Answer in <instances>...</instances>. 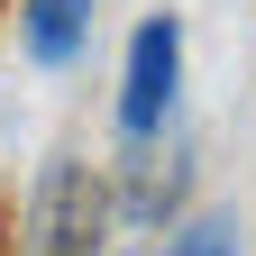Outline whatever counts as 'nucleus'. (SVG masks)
I'll return each instance as SVG.
<instances>
[{
    "instance_id": "nucleus-4",
    "label": "nucleus",
    "mask_w": 256,
    "mask_h": 256,
    "mask_svg": "<svg viewBox=\"0 0 256 256\" xmlns=\"http://www.w3.org/2000/svg\"><path fill=\"white\" fill-rule=\"evenodd\" d=\"M165 256H247V247H238V229H229V220H192V229H183Z\"/></svg>"
},
{
    "instance_id": "nucleus-3",
    "label": "nucleus",
    "mask_w": 256,
    "mask_h": 256,
    "mask_svg": "<svg viewBox=\"0 0 256 256\" xmlns=\"http://www.w3.org/2000/svg\"><path fill=\"white\" fill-rule=\"evenodd\" d=\"M18 46H28V64L64 74L92 46V0H18Z\"/></svg>"
},
{
    "instance_id": "nucleus-1",
    "label": "nucleus",
    "mask_w": 256,
    "mask_h": 256,
    "mask_svg": "<svg viewBox=\"0 0 256 256\" xmlns=\"http://www.w3.org/2000/svg\"><path fill=\"white\" fill-rule=\"evenodd\" d=\"M110 229V192L82 156H55L28 192V220H18V256H101Z\"/></svg>"
},
{
    "instance_id": "nucleus-2",
    "label": "nucleus",
    "mask_w": 256,
    "mask_h": 256,
    "mask_svg": "<svg viewBox=\"0 0 256 256\" xmlns=\"http://www.w3.org/2000/svg\"><path fill=\"white\" fill-rule=\"evenodd\" d=\"M174 92H183V28L156 10L138 18V37H128V74H119V138L146 146L156 128L174 119Z\"/></svg>"
}]
</instances>
